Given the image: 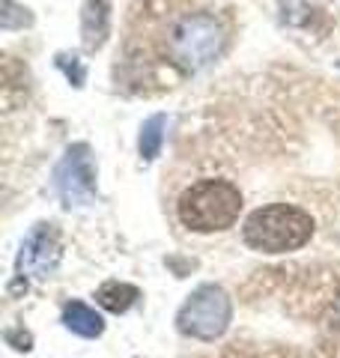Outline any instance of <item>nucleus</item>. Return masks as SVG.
Returning a JSON list of instances; mask_svg holds the SVG:
<instances>
[{"label":"nucleus","mask_w":340,"mask_h":358,"mask_svg":"<svg viewBox=\"0 0 340 358\" xmlns=\"http://www.w3.org/2000/svg\"><path fill=\"white\" fill-rule=\"evenodd\" d=\"M6 343L9 346H15L18 352H27L30 346H33V338H30V331H24V329H6Z\"/></svg>","instance_id":"ddd939ff"},{"label":"nucleus","mask_w":340,"mask_h":358,"mask_svg":"<svg viewBox=\"0 0 340 358\" xmlns=\"http://www.w3.org/2000/svg\"><path fill=\"white\" fill-rule=\"evenodd\" d=\"M30 24H33L30 9L18 6L15 0H3V6H0V27L3 30H18V27H30Z\"/></svg>","instance_id":"9b49d317"},{"label":"nucleus","mask_w":340,"mask_h":358,"mask_svg":"<svg viewBox=\"0 0 340 358\" xmlns=\"http://www.w3.org/2000/svg\"><path fill=\"white\" fill-rule=\"evenodd\" d=\"M227 27L209 9L179 13L162 33V63L173 66L179 75H197L224 54Z\"/></svg>","instance_id":"f257e3e1"},{"label":"nucleus","mask_w":340,"mask_h":358,"mask_svg":"<svg viewBox=\"0 0 340 358\" xmlns=\"http://www.w3.org/2000/svg\"><path fill=\"white\" fill-rule=\"evenodd\" d=\"M54 188L66 209H78L96 200V164L87 143H72L54 167Z\"/></svg>","instance_id":"39448f33"},{"label":"nucleus","mask_w":340,"mask_h":358,"mask_svg":"<svg viewBox=\"0 0 340 358\" xmlns=\"http://www.w3.org/2000/svg\"><path fill=\"white\" fill-rule=\"evenodd\" d=\"M242 192L230 179H200L188 185L176 203V215L194 233H215L227 230L239 221L242 212Z\"/></svg>","instance_id":"7ed1b4c3"},{"label":"nucleus","mask_w":340,"mask_h":358,"mask_svg":"<svg viewBox=\"0 0 340 358\" xmlns=\"http://www.w3.org/2000/svg\"><path fill=\"white\" fill-rule=\"evenodd\" d=\"M60 233L54 224H36V230L27 236V242L18 251V275H30V278H51L60 266Z\"/></svg>","instance_id":"423d86ee"},{"label":"nucleus","mask_w":340,"mask_h":358,"mask_svg":"<svg viewBox=\"0 0 340 358\" xmlns=\"http://www.w3.org/2000/svg\"><path fill=\"white\" fill-rule=\"evenodd\" d=\"M63 322H66V329L81 334V338H99V334L105 331L101 317L93 308H87L84 301H69V305L63 308Z\"/></svg>","instance_id":"6e6552de"},{"label":"nucleus","mask_w":340,"mask_h":358,"mask_svg":"<svg viewBox=\"0 0 340 358\" xmlns=\"http://www.w3.org/2000/svg\"><path fill=\"white\" fill-rule=\"evenodd\" d=\"M57 66H60L63 75L69 78V84H72V87H84V81H87V69H84V63L78 60V54H57Z\"/></svg>","instance_id":"f8f14e48"},{"label":"nucleus","mask_w":340,"mask_h":358,"mask_svg":"<svg viewBox=\"0 0 340 358\" xmlns=\"http://www.w3.org/2000/svg\"><path fill=\"white\" fill-rule=\"evenodd\" d=\"M111 33V0H87L81 13V36L87 51H99Z\"/></svg>","instance_id":"0eeeda50"},{"label":"nucleus","mask_w":340,"mask_h":358,"mask_svg":"<svg viewBox=\"0 0 340 358\" xmlns=\"http://www.w3.org/2000/svg\"><path fill=\"white\" fill-rule=\"evenodd\" d=\"M233 301L215 284H203L188 296L176 313V329L194 341H218L230 329Z\"/></svg>","instance_id":"20e7f679"},{"label":"nucleus","mask_w":340,"mask_h":358,"mask_svg":"<svg viewBox=\"0 0 340 358\" xmlns=\"http://www.w3.org/2000/svg\"><path fill=\"white\" fill-rule=\"evenodd\" d=\"M313 236V218L292 203H269L245 218L242 239L260 254L299 251Z\"/></svg>","instance_id":"f03ea898"},{"label":"nucleus","mask_w":340,"mask_h":358,"mask_svg":"<svg viewBox=\"0 0 340 358\" xmlns=\"http://www.w3.org/2000/svg\"><path fill=\"white\" fill-rule=\"evenodd\" d=\"M164 126H167V117L164 114H155L143 122V129H141V141H138V147H141V159L143 162H153L158 152H162V141H164Z\"/></svg>","instance_id":"9d476101"},{"label":"nucleus","mask_w":340,"mask_h":358,"mask_svg":"<svg viewBox=\"0 0 340 358\" xmlns=\"http://www.w3.org/2000/svg\"><path fill=\"white\" fill-rule=\"evenodd\" d=\"M138 287H132V284H120V281H108V284H101L99 287V293H96V301L105 310L111 313H126L134 301H138Z\"/></svg>","instance_id":"1a4fd4ad"}]
</instances>
